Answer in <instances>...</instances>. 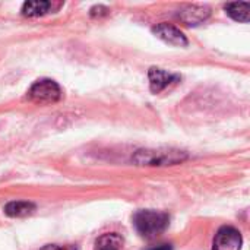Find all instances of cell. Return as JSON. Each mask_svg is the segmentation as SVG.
Instances as JSON below:
<instances>
[{
  "instance_id": "4fadbf2b",
  "label": "cell",
  "mask_w": 250,
  "mask_h": 250,
  "mask_svg": "<svg viewBox=\"0 0 250 250\" xmlns=\"http://www.w3.org/2000/svg\"><path fill=\"white\" fill-rule=\"evenodd\" d=\"M41 250H78L73 246H59V245H47Z\"/></svg>"
},
{
  "instance_id": "5b68a950",
  "label": "cell",
  "mask_w": 250,
  "mask_h": 250,
  "mask_svg": "<svg viewBox=\"0 0 250 250\" xmlns=\"http://www.w3.org/2000/svg\"><path fill=\"white\" fill-rule=\"evenodd\" d=\"M64 3L63 1H47V0H35V1H25L22 4V15L28 18L44 16L47 13L57 12Z\"/></svg>"
},
{
  "instance_id": "52a82bcc",
  "label": "cell",
  "mask_w": 250,
  "mask_h": 250,
  "mask_svg": "<svg viewBox=\"0 0 250 250\" xmlns=\"http://www.w3.org/2000/svg\"><path fill=\"white\" fill-rule=\"evenodd\" d=\"M211 15V9L207 4H188L179 10V19L186 25H199L205 22Z\"/></svg>"
},
{
  "instance_id": "9c48e42d",
  "label": "cell",
  "mask_w": 250,
  "mask_h": 250,
  "mask_svg": "<svg viewBox=\"0 0 250 250\" xmlns=\"http://www.w3.org/2000/svg\"><path fill=\"white\" fill-rule=\"evenodd\" d=\"M34 211H35V205L26 201H13L4 207V214L9 217H16V218L31 215Z\"/></svg>"
},
{
  "instance_id": "8fae6325",
  "label": "cell",
  "mask_w": 250,
  "mask_h": 250,
  "mask_svg": "<svg viewBox=\"0 0 250 250\" xmlns=\"http://www.w3.org/2000/svg\"><path fill=\"white\" fill-rule=\"evenodd\" d=\"M123 240L119 234L116 233H108L101 236L97 243H95V250H120Z\"/></svg>"
},
{
  "instance_id": "5bb4252c",
  "label": "cell",
  "mask_w": 250,
  "mask_h": 250,
  "mask_svg": "<svg viewBox=\"0 0 250 250\" xmlns=\"http://www.w3.org/2000/svg\"><path fill=\"white\" fill-rule=\"evenodd\" d=\"M148 250H173V246L168 245V243H163V245H158V246H154Z\"/></svg>"
},
{
  "instance_id": "6da1fadb",
  "label": "cell",
  "mask_w": 250,
  "mask_h": 250,
  "mask_svg": "<svg viewBox=\"0 0 250 250\" xmlns=\"http://www.w3.org/2000/svg\"><path fill=\"white\" fill-rule=\"evenodd\" d=\"M170 217L166 212L154 209H142L133 215V226L136 231L146 239L160 236L168 227Z\"/></svg>"
},
{
  "instance_id": "8992f818",
  "label": "cell",
  "mask_w": 250,
  "mask_h": 250,
  "mask_svg": "<svg viewBox=\"0 0 250 250\" xmlns=\"http://www.w3.org/2000/svg\"><path fill=\"white\" fill-rule=\"evenodd\" d=\"M152 32L158 37V38H161L163 41H166V42H168V44H171V45H177V47H186L188 45V38H186V35L180 31V29H177L174 25H170V23H158L157 26H154L152 28Z\"/></svg>"
},
{
  "instance_id": "7c38bea8",
  "label": "cell",
  "mask_w": 250,
  "mask_h": 250,
  "mask_svg": "<svg viewBox=\"0 0 250 250\" xmlns=\"http://www.w3.org/2000/svg\"><path fill=\"white\" fill-rule=\"evenodd\" d=\"M108 12V9L107 7H104V6H94L92 9H91V16H101V15H105Z\"/></svg>"
},
{
  "instance_id": "277c9868",
  "label": "cell",
  "mask_w": 250,
  "mask_h": 250,
  "mask_svg": "<svg viewBox=\"0 0 250 250\" xmlns=\"http://www.w3.org/2000/svg\"><path fill=\"white\" fill-rule=\"evenodd\" d=\"M243 245V237L242 233L230 226L221 227L212 243V250H240Z\"/></svg>"
},
{
  "instance_id": "30bf717a",
  "label": "cell",
  "mask_w": 250,
  "mask_h": 250,
  "mask_svg": "<svg viewBox=\"0 0 250 250\" xmlns=\"http://www.w3.org/2000/svg\"><path fill=\"white\" fill-rule=\"evenodd\" d=\"M249 3L248 1H237V3H227L224 6L226 12L239 22H249Z\"/></svg>"
},
{
  "instance_id": "3957f363",
  "label": "cell",
  "mask_w": 250,
  "mask_h": 250,
  "mask_svg": "<svg viewBox=\"0 0 250 250\" xmlns=\"http://www.w3.org/2000/svg\"><path fill=\"white\" fill-rule=\"evenodd\" d=\"M28 97L31 101L40 104L56 103L62 97V89L59 83L51 79H40L32 83V86L28 91Z\"/></svg>"
},
{
  "instance_id": "ba28073f",
  "label": "cell",
  "mask_w": 250,
  "mask_h": 250,
  "mask_svg": "<svg viewBox=\"0 0 250 250\" xmlns=\"http://www.w3.org/2000/svg\"><path fill=\"white\" fill-rule=\"evenodd\" d=\"M148 78H149V86H151V91L154 94H158L161 92L163 89H166L170 83L179 81L180 78L177 75H171L160 67H151L149 72H148Z\"/></svg>"
},
{
  "instance_id": "7a4b0ae2",
  "label": "cell",
  "mask_w": 250,
  "mask_h": 250,
  "mask_svg": "<svg viewBox=\"0 0 250 250\" xmlns=\"http://www.w3.org/2000/svg\"><path fill=\"white\" fill-rule=\"evenodd\" d=\"M188 155L179 149H141L135 154L133 161L138 166H173L186 160Z\"/></svg>"
}]
</instances>
